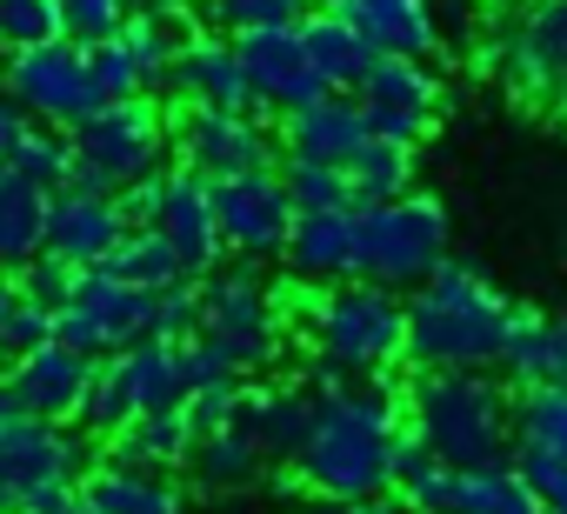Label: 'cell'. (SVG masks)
I'll return each instance as SVG.
<instances>
[{
    "instance_id": "7c38bea8",
    "label": "cell",
    "mask_w": 567,
    "mask_h": 514,
    "mask_svg": "<svg viewBox=\"0 0 567 514\" xmlns=\"http://www.w3.org/2000/svg\"><path fill=\"white\" fill-rule=\"evenodd\" d=\"M174 154L200 181H240V174H274L280 167V134L267 114H220V107H181L174 121Z\"/></svg>"
},
{
    "instance_id": "f35d334b",
    "label": "cell",
    "mask_w": 567,
    "mask_h": 514,
    "mask_svg": "<svg viewBox=\"0 0 567 514\" xmlns=\"http://www.w3.org/2000/svg\"><path fill=\"white\" fill-rule=\"evenodd\" d=\"M48 41H68L61 34V0H0V48L28 54V48H48Z\"/></svg>"
},
{
    "instance_id": "836d02e7",
    "label": "cell",
    "mask_w": 567,
    "mask_h": 514,
    "mask_svg": "<svg viewBox=\"0 0 567 514\" xmlns=\"http://www.w3.org/2000/svg\"><path fill=\"white\" fill-rule=\"evenodd\" d=\"M454 474L461 467H447L427 441H401V454H394V494L414 507V514H447V494H454Z\"/></svg>"
},
{
    "instance_id": "9c48e42d",
    "label": "cell",
    "mask_w": 567,
    "mask_h": 514,
    "mask_svg": "<svg viewBox=\"0 0 567 514\" xmlns=\"http://www.w3.org/2000/svg\"><path fill=\"white\" fill-rule=\"evenodd\" d=\"M234 374H260L280 361V341H288V321L274 308V288L254 281V268H220L200 281V335Z\"/></svg>"
},
{
    "instance_id": "4fadbf2b",
    "label": "cell",
    "mask_w": 567,
    "mask_h": 514,
    "mask_svg": "<svg viewBox=\"0 0 567 514\" xmlns=\"http://www.w3.org/2000/svg\"><path fill=\"white\" fill-rule=\"evenodd\" d=\"M487 61L520 101H560V88H567V0H527L494 34Z\"/></svg>"
},
{
    "instance_id": "5bb4252c",
    "label": "cell",
    "mask_w": 567,
    "mask_h": 514,
    "mask_svg": "<svg viewBox=\"0 0 567 514\" xmlns=\"http://www.w3.org/2000/svg\"><path fill=\"white\" fill-rule=\"evenodd\" d=\"M214 214H220V240L240 261H274L288 254V234H295V201H288V181L274 174H240V181H214Z\"/></svg>"
},
{
    "instance_id": "30bf717a",
    "label": "cell",
    "mask_w": 567,
    "mask_h": 514,
    "mask_svg": "<svg viewBox=\"0 0 567 514\" xmlns=\"http://www.w3.org/2000/svg\"><path fill=\"white\" fill-rule=\"evenodd\" d=\"M0 88H8V101L21 107V121L61 127V134H74L87 114L107 107L101 88H94L87 48H74V41H48V48H28V54H8Z\"/></svg>"
},
{
    "instance_id": "f546056e",
    "label": "cell",
    "mask_w": 567,
    "mask_h": 514,
    "mask_svg": "<svg viewBox=\"0 0 567 514\" xmlns=\"http://www.w3.org/2000/svg\"><path fill=\"white\" fill-rule=\"evenodd\" d=\"M0 167L21 174V181H34V187H48V194H61L68 174H74V141H68L61 127L21 121V127L8 134V147H0Z\"/></svg>"
},
{
    "instance_id": "44dd1931",
    "label": "cell",
    "mask_w": 567,
    "mask_h": 514,
    "mask_svg": "<svg viewBox=\"0 0 567 514\" xmlns=\"http://www.w3.org/2000/svg\"><path fill=\"white\" fill-rule=\"evenodd\" d=\"M280 141H288V161H321V167H348L368 141V107L354 94H321L315 107L280 121Z\"/></svg>"
},
{
    "instance_id": "83f0119b",
    "label": "cell",
    "mask_w": 567,
    "mask_h": 514,
    "mask_svg": "<svg viewBox=\"0 0 567 514\" xmlns=\"http://www.w3.org/2000/svg\"><path fill=\"white\" fill-rule=\"evenodd\" d=\"M301 41H308L315 74H321L334 94H354V88L368 81V68H374V48L341 21V8H315V14H301Z\"/></svg>"
},
{
    "instance_id": "2e32d148",
    "label": "cell",
    "mask_w": 567,
    "mask_h": 514,
    "mask_svg": "<svg viewBox=\"0 0 567 514\" xmlns=\"http://www.w3.org/2000/svg\"><path fill=\"white\" fill-rule=\"evenodd\" d=\"M161 240L174 247V261L187 281H207L227 268V240H220V214H214V181H200L194 167H167L161 174Z\"/></svg>"
},
{
    "instance_id": "d6986e66",
    "label": "cell",
    "mask_w": 567,
    "mask_h": 514,
    "mask_svg": "<svg viewBox=\"0 0 567 514\" xmlns=\"http://www.w3.org/2000/svg\"><path fill=\"white\" fill-rule=\"evenodd\" d=\"M167 88L181 94V107H220V114H260L254 107V88H247V68H240V48L227 34H187L181 54H174V74Z\"/></svg>"
},
{
    "instance_id": "277c9868",
    "label": "cell",
    "mask_w": 567,
    "mask_h": 514,
    "mask_svg": "<svg viewBox=\"0 0 567 514\" xmlns=\"http://www.w3.org/2000/svg\"><path fill=\"white\" fill-rule=\"evenodd\" d=\"M315 374H388L408 361V295L374 281H334L308 308Z\"/></svg>"
},
{
    "instance_id": "7dc6e473",
    "label": "cell",
    "mask_w": 567,
    "mask_h": 514,
    "mask_svg": "<svg viewBox=\"0 0 567 514\" xmlns=\"http://www.w3.org/2000/svg\"><path fill=\"white\" fill-rule=\"evenodd\" d=\"M321 514H414L401 494H374V501H328Z\"/></svg>"
},
{
    "instance_id": "6da1fadb",
    "label": "cell",
    "mask_w": 567,
    "mask_h": 514,
    "mask_svg": "<svg viewBox=\"0 0 567 514\" xmlns=\"http://www.w3.org/2000/svg\"><path fill=\"white\" fill-rule=\"evenodd\" d=\"M321 414L308 448L295 454V481L315 501H374L394 494V454L408 441V394L388 374H315Z\"/></svg>"
},
{
    "instance_id": "db71d44e",
    "label": "cell",
    "mask_w": 567,
    "mask_h": 514,
    "mask_svg": "<svg viewBox=\"0 0 567 514\" xmlns=\"http://www.w3.org/2000/svg\"><path fill=\"white\" fill-rule=\"evenodd\" d=\"M554 381H567V321H560V361H554Z\"/></svg>"
},
{
    "instance_id": "c3c4849f",
    "label": "cell",
    "mask_w": 567,
    "mask_h": 514,
    "mask_svg": "<svg viewBox=\"0 0 567 514\" xmlns=\"http://www.w3.org/2000/svg\"><path fill=\"white\" fill-rule=\"evenodd\" d=\"M34 514H101V507H94V501H87L81 487H68V494H54V501H41Z\"/></svg>"
},
{
    "instance_id": "ba28073f",
    "label": "cell",
    "mask_w": 567,
    "mask_h": 514,
    "mask_svg": "<svg viewBox=\"0 0 567 514\" xmlns=\"http://www.w3.org/2000/svg\"><path fill=\"white\" fill-rule=\"evenodd\" d=\"M94 467V448L81 428L14 414L0 421V514H34L41 501L81 487Z\"/></svg>"
},
{
    "instance_id": "5b68a950",
    "label": "cell",
    "mask_w": 567,
    "mask_h": 514,
    "mask_svg": "<svg viewBox=\"0 0 567 514\" xmlns=\"http://www.w3.org/2000/svg\"><path fill=\"white\" fill-rule=\"evenodd\" d=\"M454 261V227L434 194H401L354 214V281L414 295Z\"/></svg>"
},
{
    "instance_id": "4dcf8cb0",
    "label": "cell",
    "mask_w": 567,
    "mask_h": 514,
    "mask_svg": "<svg viewBox=\"0 0 567 514\" xmlns=\"http://www.w3.org/2000/svg\"><path fill=\"white\" fill-rule=\"evenodd\" d=\"M348 181H354V214L381 207V201H401V194H414V147L368 134L361 154L348 161Z\"/></svg>"
},
{
    "instance_id": "603a6c76",
    "label": "cell",
    "mask_w": 567,
    "mask_h": 514,
    "mask_svg": "<svg viewBox=\"0 0 567 514\" xmlns=\"http://www.w3.org/2000/svg\"><path fill=\"white\" fill-rule=\"evenodd\" d=\"M354 101H361L368 114H408V121L434 127V114H441V74H434L427 61L374 54V68H368V81L354 88Z\"/></svg>"
},
{
    "instance_id": "484cf974",
    "label": "cell",
    "mask_w": 567,
    "mask_h": 514,
    "mask_svg": "<svg viewBox=\"0 0 567 514\" xmlns=\"http://www.w3.org/2000/svg\"><path fill=\"white\" fill-rule=\"evenodd\" d=\"M48 207L54 194L0 167V275H21L48 254Z\"/></svg>"
},
{
    "instance_id": "681fc988",
    "label": "cell",
    "mask_w": 567,
    "mask_h": 514,
    "mask_svg": "<svg viewBox=\"0 0 567 514\" xmlns=\"http://www.w3.org/2000/svg\"><path fill=\"white\" fill-rule=\"evenodd\" d=\"M14 308H21V288H14V275H0V341H8V321H14Z\"/></svg>"
},
{
    "instance_id": "f6af8a7d",
    "label": "cell",
    "mask_w": 567,
    "mask_h": 514,
    "mask_svg": "<svg viewBox=\"0 0 567 514\" xmlns=\"http://www.w3.org/2000/svg\"><path fill=\"white\" fill-rule=\"evenodd\" d=\"M48 341H54V315L21 301L14 321H8V341H0V354H14V361H21V354H34V348H48Z\"/></svg>"
},
{
    "instance_id": "1f68e13d",
    "label": "cell",
    "mask_w": 567,
    "mask_h": 514,
    "mask_svg": "<svg viewBox=\"0 0 567 514\" xmlns=\"http://www.w3.org/2000/svg\"><path fill=\"white\" fill-rule=\"evenodd\" d=\"M554 361H560V321H540V315L514 308L507 341H501V374L514 388H540V381H554Z\"/></svg>"
},
{
    "instance_id": "74e56055",
    "label": "cell",
    "mask_w": 567,
    "mask_h": 514,
    "mask_svg": "<svg viewBox=\"0 0 567 514\" xmlns=\"http://www.w3.org/2000/svg\"><path fill=\"white\" fill-rule=\"evenodd\" d=\"M301 0H207L214 34L240 41V34H267V28H301Z\"/></svg>"
},
{
    "instance_id": "8fae6325",
    "label": "cell",
    "mask_w": 567,
    "mask_h": 514,
    "mask_svg": "<svg viewBox=\"0 0 567 514\" xmlns=\"http://www.w3.org/2000/svg\"><path fill=\"white\" fill-rule=\"evenodd\" d=\"M147 335H154V295L134 288V281H114L107 268L74 275V295L54 315V341L87 354V361H107V354H121Z\"/></svg>"
},
{
    "instance_id": "d590c367",
    "label": "cell",
    "mask_w": 567,
    "mask_h": 514,
    "mask_svg": "<svg viewBox=\"0 0 567 514\" xmlns=\"http://www.w3.org/2000/svg\"><path fill=\"white\" fill-rule=\"evenodd\" d=\"M107 275H114V281H134V288H147V295L187 281L181 261H174V247L161 240V227H127V240L107 254Z\"/></svg>"
},
{
    "instance_id": "11a10c76",
    "label": "cell",
    "mask_w": 567,
    "mask_h": 514,
    "mask_svg": "<svg viewBox=\"0 0 567 514\" xmlns=\"http://www.w3.org/2000/svg\"><path fill=\"white\" fill-rule=\"evenodd\" d=\"M481 8H501V14H514V8H527V0H481Z\"/></svg>"
},
{
    "instance_id": "e0dca14e",
    "label": "cell",
    "mask_w": 567,
    "mask_h": 514,
    "mask_svg": "<svg viewBox=\"0 0 567 514\" xmlns=\"http://www.w3.org/2000/svg\"><path fill=\"white\" fill-rule=\"evenodd\" d=\"M315 414H321L315 374L274 381V388H254V381H247V388H240V408H234V428H247L267 461H288V467H295V454H301L308 434H315Z\"/></svg>"
},
{
    "instance_id": "52a82bcc",
    "label": "cell",
    "mask_w": 567,
    "mask_h": 514,
    "mask_svg": "<svg viewBox=\"0 0 567 514\" xmlns=\"http://www.w3.org/2000/svg\"><path fill=\"white\" fill-rule=\"evenodd\" d=\"M161 408H187V361H181V341L147 335V341L94 361V388H87L74 428L114 441L134 414H161Z\"/></svg>"
},
{
    "instance_id": "cb8c5ba5",
    "label": "cell",
    "mask_w": 567,
    "mask_h": 514,
    "mask_svg": "<svg viewBox=\"0 0 567 514\" xmlns=\"http://www.w3.org/2000/svg\"><path fill=\"white\" fill-rule=\"evenodd\" d=\"M81 494L101 514H187V487L174 474H147V467H121V461H94Z\"/></svg>"
},
{
    "instance_id": "680465c9",
    "label": "cell",
    "mask_w": 567,
    "mask_h": 514,
    "mask_svg": "<svg viewBox=\"0 0 567 514\" xmlns=\"http://www.w3.org/2000/svg\"><path fill=\"white\" fill-rule=\"evenodd\" d=\"M540 514H547V507H540Z\"/></svg>"
},
{
    "instance_id": "7bdbcfd3",
    "label": "cell",
    "mask_w": 567,
    "mask_h": 514,
    "mask_svg": "<svg viewBox=\"0 0 567 514\" xmlns=\"http://www.w3.org/2000/svg\"><path fill=\"white\" fill-rule=\"evenodd\" d=\"M14 288H21V301H28V308L61 315V308H68V295H74V268H68V261H54V254H41V261H28V268L14 275Z\"/></svg>"
},
{
    "instance_id": "6f0895ef",
    "label": "cell",
    "mask_w": 567,
    "mask_h": 514,
    "mask_svg": "<svg viewBox=\"0 0 567 514\" xmlns=\"http://www.w3.org/2000/svg\"><path fill=\"white\" fill-rule=\"evenodd\" d=\"M554 107H560V114H567V88H560V101H554Z\"/></svg>"
},
{
    "instance_id": "9a60e30c",
    "label": "cell",
    "mask_w": 567,
    "mask_h": 514,
    "mask_svg": "<svg viewBox=\"0 0 567 514\" xmlns=\"http://www.w3.org/2000/svg\"><path fill=\"white\" fill-rule=\"evenodd\" d=\"M234 48H240V68H247V88H254V107H260V114H280V121H288V114L315 107L321 94H334V88L315 74V61H308L301 28L240 34Z\"/></svg>"
},
{
    "instance_id": "ab89813d",
    "label": "cell",
    "mask_w": 567,
    "mask_h": 514,
    "mask_svg": "<svg viewBox=\"0 0 567 514\" xmlns=\"http://www.w3.org/2000/svg\"><path fill=\"white\" fill-rule=\"evenodd\" d=\"M134 8L141 0H61V34L74 48H101L134 21Z\"/></svg>"
},
{
    "instance_id": "f1b7e54d",
    "label": "cell",
    "mask_w": 567,
    "mask_h": 514,
    "mask_svg": "<svg viewBox=\"0 0 567 514\" xmlns=\"http://www.w3.org/2000/svg\"><path fill=\"white\" fill-rule=\"evenodd\" d=\"M187 474L207 487V494H240L267 474V454L247 428H207L194 434V454H187Z\"/></svg>"
},
{
    "instance_id": "8992f818",
    "label": "cell",
    "mask_w": 567,
    "mask_h": 514,
    "mask_svg": "<svg viewBox=\"0 0 567 514\" xmlns=\"http://www.w3.org/2000/svg\"><path fill=\"white\" fill-rule=\"evenodd\" d=\"M74 174L68 187L81 194H127L154 174H167L174 154V121L161 114V101H107L101 114H87L74 134Z\"/></svg>"
},
{
    "instance_id": "f907efd6",
    "label": "cell",
    "mask_w": 567,
    "mask_h": 514,
    "mask_svg": "<svg viewBox=\"0 0 567 514\" xmlns=\"http://www.w3.org/2000/svg\"><path fill=\"white\" fill-rule=\"evenodd\" d=\"M14 127H21V107L8 101V88H0V147H8V134H14Z\"/></svg>"
},
{
    "instance_id": "9f6ffc18",
    "label": "cell",
    "mask_w": 567,
    "mask_h": 514,
    "mask_svg": "<svg viewBox=\"0 0 567 514\" xmlns=\"http://www.w3.org/2000/svg\"><path fill=\"white\" fill-rule=\"evenodd\" d=\"M301 8H308V14H315V8H341V0H301Z\"/></svg>"
},
{
    "instance_id": "7402d4cb",
    "label": "cell",
    "mask_w": 567,
    "mask_h": 514,
    "mask_svg": "<svg viewBox=\"0 0 567 514\" xmlns=\"http://www.w3.org/2000/svg\"><path fill=\"white\" fill-rule=\"evenodd\" d=\"M341 21L374 48L401 61H427L441 48V14L434 0H341Z\"/></svg>"
},
{
    "instance_id": "bcb514c9",
    "label": "cell",
    "mask_w": 567,
    "mask_h": 514,
    "mask_svg": "<svg viewBox=\"0 0 567 514\" xmlns=\"http://www.w3.org/2000/svg\"><path fill=\"white\" fill-rule=\"evenodd\" d=\"M114 201H121L127 227H154V220H161V174L141 181V187H127V194H114Z\"/></svg>"
},
{
    "instance_id": "d6a6232c",
    "label": "cell",
    "mask_w": 567,
    "mask_h": 514,
    "mask_svg": "<svg viewBox=\"0 0 567 514\" xmlns=\"http://www.w3.org/2000/svg\"><path fill=\"white\" fill-rule=\"evenodd\" d=\"M514 448L567 461V381H540L514 394Z\"/></svg>"
},
{
    "instance_id": "e575fe53",
    "label": "cell",
    "mask_w": 567,
    "mask_h": 514,
    "mask_svg": "<svg viewBox=\"0 0 567 514\" xmlns=\"http://www.w3.org/2000/svg\"><path fill=\"white\" fill-rule=\"evenodd\" d=\"M447 514H540V501L527 494V481L507 467H481V474H454Z\"/></svg>"
},
{
    "instance_id": "3957f363",
    "label": "cell",
    "mask_w": 567,
    "mask_h": 514,
    "mask_svg": "<svg viewBox=\"0 0 567 514\" xmlns=\"http://www.w3.org/2000/svg\"><path fill=\"white\" fill-rule=\"evenodd\" d=\"M408 421H414L408 434L427 441L461 474L514 461V401L494 374H414Z\"/></svg>"
},
{
    "instance_id": "b9f144b4",
    "label": "cell",
    "mask_w": 567,
    "mask_h": 514,
    "mask_svg": "<svg viewBox=\"0 0 567 514\" xmlns=\"http://www.w3.org/2000/svg\"><path fill=\"white\" fill-rule=\"evenodd\" d=\"M200 335V281H174L154 295V341H194Z\"/></svg>"
},
{
    "instance_id": "d4e9b609",
    "label": "cell",
    "mask_w": 567,
    "mask_h": 514,
    "mask_svg": "<svg viewBox=\"0 0 567 514\" xmlns=\"http://www.w3.org/2000/svg\"><path fill=\"white\" fill-rule=\"evenodd\" d=\"M280 261L295 268V281H348L354 275V214H295L288 254Z\"/></svg>"
},
{
    "instance_id": "4316f807",
    "label": "cell",
    "mask_w": 567,
    "mask_h": 514,
    "mask_svg": "<svg viewBox=\"0 0 567 514\" xmlns=\"http://www.w3.org/2000/svg\"><path fill=\"white\" fill-rule=\"evenodd\" d=\"M187 454H194V421H187V408L134 414V421L107 441V461L147 467V474H174V467H187Z\"/></svg>"
},
{
    "instance_id": "60d3db41",
    "label": "cell",
    "mask_w": 567,
    "mask_h": 514,
    "mask_svg": "<svg viewBox=\"0 0 567 514\" xmlns=\"http://www.w3.org/2000/svg\"><path fill=\"white\" fill-rule=\"evenodd\" d=\"M87 68H94V88H101V101H147L154 88H147V74H141V61L127 54V41L114 34V41H101V48H87Z\"/></svg>"
},
{
    "instance_id": "ac0fdd59",
    "label": "cell",
    "mask_w": 567,
    "mask_h": 514,
    "mask_svg": "<svg viewBox=\"0 0 567 514\" xmlns=\"http://www.w3.org/2000/svg\"><path fill=\"white\" fill-rule=\"evenodd\" d=\"M121 240H127V214L114 194H81V187L54 194V207H48V254L54 261L87 275V268H107V254Z\"/></svg>"
},
{
    "instance_id": "f5cc1de1",
    "label": "cell",
    "mask_w": 567,
    "mask_h": 514,
    "mask_svg": "<svg viewBox=\"0 0 567 514\" xmlns=\"http://www.w3.org/2000/svg\"><path fill=\"white\" fill-rule=\"evenodd\" d=\"M141 8H154V14H181V8H194V0H141Z\"/></svg>"
},
{
    "instance_id": "7a4b0ae2",
    "label": "cell",
    "mask_w": 567,
    "mask_h": 514,
    "mask_svg": "<svg viewBox=\"0 0 567 514\" xmlns=\"http://www.w3.org/2000/svg\"><path fill=\"white\" fill-rule=\"evenodd\" d=\"M514 301L474 268L447 261L427 288L408 295V361L421 374H494Z\"/></svg>"
},
{
    "instance_id": "ee69618b",
    "label": "cell",
    "mask_w": 567,
    "mask_h": 514,
    "mask_svg": "<svg viewBox=\"0 0 567 514\" xmlns=\"http://www.w3.org/2000/svg\"><path fill=\"white\" fill-rule=\"evenodd\" d=\"M514 474L527 481V494H534L547 514H567V461H560V454H534V448H514Z\"/></svg>"
},
{
    "instance_id": "8d00e7d4",
    "label": "cell",
    "mask_w": 567,
    "mask_h": 514,
    "mask_svg": "<svg viewBox=\"0 0 567 514\" xmlns=\"http://www.w3.org/2000/svg\"><path fill=\"white\" fill-rule=\"evenodd\" d=\"M295 214H354V181L348 167H321V161H280Z\"/></svg>"
},
{
    "instance_id": "ffe728a7",
    "label": "cell",
    "mask_w": 567,
    "mask_h": 514,
    "mask_svg": "<svg viewBox=\"0 0 567 514\" xmlns=\"http://www.w3.org/2000/svg\"><path fill=\"white\" fill-rule=\"evenodd\" d=\"M8 381H14V408H21V414L74 428V414H81V401H87V388H94V361L74 354V348H61V341H48V348L21 354V361L8 368Z\"/></svg>"
},
{
    "instance_id": "816d5d0a",
    "label": "cell",
    "mask_w": 567,
    "mask_h": 514,
    "mask_svg": "<svg viewBox=\"0 0 567 514\" xmlns=\"http://www.w3.org/2000/svg\"><path fill=\"white\" fill-rule=\"evenodd\" d=\"M21 408H14V381H8V368H0V421H14Z\"/></svg>"
}]
</instances>
